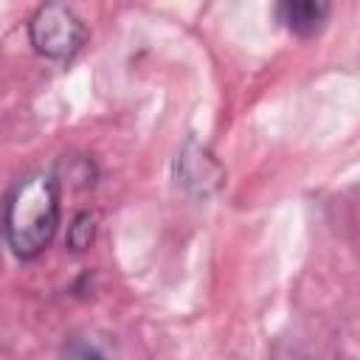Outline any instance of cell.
I'll return each instance as SVG.
<instances>
[{
    "instance_id": "1",
    "label": "cell",
    "mask_w": 360,
    "mask_h": 360,
    "mask_svg": "<svg viewBox=\"0 0 360 360\" xmlns=\"http://www.w3.org/2000/svg\"><path fill=\"white\" fill-rule=\"evenodd\" d=\"M59 180L51 172H31L11 186L3 202V236L22 262L39 259L59 228Z\"/></svg>"
},
{
    "instance_id": "2",
    "label": "cell",
    "mask_w": 360,
    "mask_h": 360,
    "mask_svg": "<svg viewBox=\"0 0 360 360\" xmlns=\"http://www.w3.org/2000/svg\"><path fill=\"white\" fill-rule=\"evenodd\" d=\"M31 48L51 62H70L87 42V25L68 3H42L28 20Z\"/></svg>"
},
{
    "instance_id": "3",
    "label": "cell",
    "mask_w": 360,
    "mask_h": 360,
    "mask_svg": "<svg viewBox=\"0 0 360 360\" xmlns=\"http://www.w3.org/2000/svg\"><path fill=\"white\" fill-rule=\"evenodd\" d=\"M174 180L186 194L208 200L225 186V166L205 143L188 135L174 158Z\"/></svg>"
},
{
    "instance_id": "4",
    "label": "cell",
    "mask_w": 360,
    "mask_h": 360,
    "mask_svg": "<svg viewBox=\"0 0 360 360\" xmlns=\"http://www.w3.org/2000/svg\"><path fill=\"white\" fill-rule=\"evenodd\" d=\"M332 8L321 0H284L276 6V20L295 37L309 39L323 31Z\"/></svg>"
},
{
    "instance_id": "5",
    "label": "cell",
    "mask_w": 360,
    "mask_h": 360,
    "mask_svg": "<svg viewBox=\"0 0 360 360\" xmlns=\"http://www.w3.org/2000/svg\"><path fill=\"white\" fill-rule=\"evenodd\" d=\"M93 242H96V214L79 211V214L70 219L65 245H68L70 253H84V250L93 248Z\"/></svg>"
},
{
    "instance_id": "6",
    "label": "cell",
    "mask_w": 360,
    "mask_h": 360,
    "mask_svg": "<svg viewBox=\"0 0 360 360\" xmlns=\"http://www.w3.org/2000/svg\"><path fill=\"white\" fill-rule=\"evenodd\" d=\"M65 360H112L110 346L93 335H73L65 349H62Z\"/></svg>"
},
{
    "instance_id": "7",
    "label": "cell",
    "mask_w": 360,
    "mask_h": 360,
    "mask_svg": "<svg viewBox=\"0 0 360 360\" xmlns=\"http://www.w3.org/2000/svg\"><path fill=\"white\" fill-rule=\"evenodd\" d=\"M65 169H68L70 186H82L84 188V186H93L96 183V166L84 155H70L68 163H65Z\"/></svg>"
},
{
    "instance_id": "8",
    "label": "cell",
    "mask_w": 360,
    "mask_h": 360,
    "mask_svg": "<svg viewBox=\"0 0 360 360\" xmlns=\"http://www.w3.org/2000/svg\"><path fill=\"white\" fill-rule=\"evenodd\" d=\"M0 270H3V253H0Z\"/></svg>"
}]
</instances>
